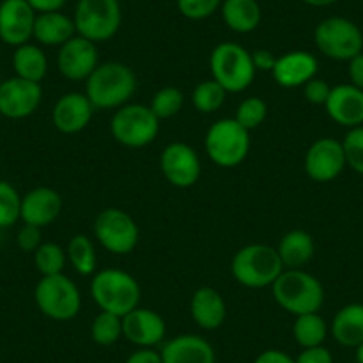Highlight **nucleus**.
I'll return each mask as SVG.
<instances>
[{
  "instance_id": "obj_46",
  "label": "nucleus",
  "mask_w": 363,
  "mask_h": 363,
  "mask_svg": "<svg viewBox=\"0 0 363 363\" xmlns=\"http://www.w3.org/2000/svg\"><path fill=\"white\" fill-rule=\"evenodd\" d=\"M30 8L40 15V13H52V11H62L68 0H27Z\"/></svg>"
},
{
  "instance_id": "obj_4",
  "label": "nucleus",
  "mask_w": 363,
  "mask_h": 363,
  "mask_svg": "<svg viewBox=\"0 0 363 363\" xmlns=\"http://www.w3.org/2000/svg\"><path fill=\"white\" fill-rule=\"evenodd\" d=\"M284 269L277 247L267 244H247L240 247L230 265L233 280L246 289L272 287Z\"/></svg>"
},
{
  "instance_id": "obj_34",
  "label": "nucleus",
  "mask_w": 363,
  "mask_h": 363,
  "mask_svg": "<svg viewBox=\"0 0 363 363\" xmlns=\"http://www.w3.org/2000/svg\"><path fill=\"white\" fill-rule=\"evenodd\" d=\"M184 102H186V96L178 87L166 86L153 95L152 102H150V109L153 111V114L159 120H169V118L177 116L180 113Z\"/></svg>"
},
{
  "instance_id": "obj_30",
  "label": "nucleus",
  "mask_w": 363,
  "mask_h": 363,
  "mask_svg": "<svg viewBox=\"0 0 363 363\" xmlns=\"http://www.w3.org/2000/svg\"><path fill=\"white\" fill-rule=\"evenodd\" d=\"M66 257L80 277H91L96 272V262H99L96 247L87 235H82V233L73 235L66 247Z\"/></svg>"
},
{
  "instance_id": "obj_36",
  "label": "nucleus",
  "mask_w": 363,
  "mask_h": 363,
  "mask_svg": "<svg viewBox=\"0 0 363 363\" xmlns=\"http://www.w3.org/2000/svg\"><path fill=\"white\" fill-rule=\"evenodd\" d=\"M267 102L260 96H250V99L242 100L240 106L235 111V121L239 125H242L246 130H255V128L260 127L262 123L267 118Z\"/></svg>"
},
{
  "instance_id": "obj_16",
  "label": "nucleus",
  "mask_w": 363,
  "mask_h": 363,
  "mask_svg": "<svg viewBox=\"0 0 363 363\" xmlns=\"http://www.w3.org/2000/svg\"><path fill=\"white\" fill-rule=\"evenodd\" d=\"M36 16L27 0H4L0 4V40L15 48L29 43Z\"/></svg>"
},
{
  "instance_id": "obj_33",
  "label": "nucleus",
  "mask_w": 363,
  "mask_h": 363,
  "mask_svg": "<svg viewBox=\"0 0 363 363\" xmlns=\"http://www.w3.org/2000/svg\"><path fill=\"white\" fill-rule=\"evenodd\" d=\"M34 265L41 277H54L62 274L66 267V250L55 242H41V246L34 251Z\"/></svg>"
},
{
  "instance_id": "obj_15",
  "label": "nucleus",
  "mask_w": 363,
  "mask_h": 363,
  "mask_svg": "<svg viewBox=\"0 0 363 363\" xmlns=\"http://www.w3.org/2000/svg\"><path fill=\"white\" fill-rule=\"evenodd\" d=\"M99 65L96 43L79 36V34L59 47L57 69L65 79L75 80V82L87 80V77L95 72Z\"/></svg>"
},
{
  "instance_id": "obj_44",
  "label": "nucleus",
  "mask_w": 363,
  "mask_h": 363,
  "mask_svg": "<svg viewBox=\"0 0 363 363\" xmlns=\"http://www.w3.org/2000/svg\"><path fill=\"white\" fill-rule=\"evenodd\" d=\"M253 363H296V358L281 349H265L253 359Z\"/></svg>"
},
{
  "instance_id": "obj_26",
  "label": "nucleus",
  "mask_w": 363,
  "mask_h": 363,
  "mask_svg": "<svg viewBox=\"0 0 363 363\" xmlns=\"http://www.w3.org/2000/svg\"><path fill=\"white\" fill-rule=\"evenodd\" d=\"M221 18L230 30L250 34L260 26L262 8L257 0H223Z\"/></svg>"
},
{
  "instance_id": "obj_3",
  "label": "nucleus",
  "mask_w": 363,
  "mask_h": 363,
  "mask_svg": "<svg viewBox=\"0 0 363 363\" xmlns=\"http://www.w3.org/2000/svg\"><path fill=\"white\" fill-rule=\"evenodd\" d=\"M271 291L278 306L294 317L319 312L326 298L323 284L303 269H284Z\"/></svg>"
},
{
  "instance_id": "obj_37",
  "label": "nucleus",
  "mask_w": 363,
  "mask_h": 363,
  "mask_svg": "<svg viewBox=\"0 0 363 363\" xmlns=\"http://www.w3.org/2000/svg\"><path fill=\"white\" fill-rule=\"evenodd\" d=\"M342 148L345 153V162L354 173L363 174V125L349 128L342 139Z\"/></svg>"
},
{
  "instance_id": "obj_1",
  "label": "nucleus",
  "mask_w": 363,
  "mask_h": 363,
  "mask_svg": "<svg viewBox=\"0 0 363 363\" xmlns=\"http://www.w3.org/2000/svg\"><path fill=\"white\" fill-rule=\"evenodd\" d=\"M138 89L134 69L120 61L102 62L86 80V96L99 111L120 109L130 104Z\"/></svg>"
},
{
  "instance_id": "obj_35",
  "label": "nucleus",
  "mask_w": 363,
  "mask_h": 363,
  "mask_svg": "<svg viewBox=\"0 0 363 363\" xmlns=\"http://www.w3.org/2000/svg\"><path fill=\"white\" fill-rule=\"evenodd\" d=\"M22 214V194L13 184L0 180V228H11Z\"/></svg>"
},
{
  "instance_id": "obj_43",
  "label": "nucleus",
  "mask_w": 363,
  "mask_h": 363,
  "mask_svg": "<svg viewBox=\"0 0 363 363\" xmlns=\"http://www.w3.org/2000/svg\"><path fill=\"white\" fill-rule=\"evenodd\" d=\"M125 363H162V356L153 347H138Z\"/></svg>"
},
{
  "instance_id": "obj_27",
  "label": "nucleus",
  "mask_w": 363,
  "mask_h": 363,
  "mask_svg": "<svg viewBox=\"0 0 363 363\" xmlns=\"http://www.w3.org/2000/svg\"><path fill=\"white\" fill-rule=\"evenodd\" d=\"M280 260L287 269H301L315 253L313 237L305 230H291L280 239L277 246Z\"/></svg>"
},
{
  "instance_id": "obj_39",
  "label": "nucleus",
  "mask_w": 363,
  "mask_h": 363,
  "mask_svg": "<svg viewBox=\"0 0 363 363\" xmlns=\"http://www.w3.org/2000/svg\"><path fill=\"white\" fill-rule=\"evenodd\" d=\"M331 86L323 79H317L313 77L310 82H306L303 86V95H305L306 102L312 104V106H326L328 99H330Z\"/></svg>"
},
{
  "instance_id": "obj_42",
  "label": "nucleus",
  "mask_w": 363,
  "mask_h": 363,
  "mask_svg": "<svg viewBox=\"0 0 363 363\" xmlns=\"http://www.w3.org/2000/svg\"><path fill=\"white\" fill-rule=\"evenodd\" d=\"M251 59H253V66L257 72H272L278 57L267 48H258V50L251 52Z\"/></svg>"
},
{
  "instance_id": "obj_21",
  "label": "nucleus",
  "mask_w": 363,
  "mask_h": 363,
  "mask_svg": "<svg viewBox=\"0 0 363 363\" xmlns=\"http://www.w3.org/2000/svg\"><path fill=\"white\" fill-rule=\"evenodd\" d=\"M324 109L337 125L345 128L359 127L363 125V91L352 84L331 87Z\"/></svg>"
},
{
  "instance_id": "obj_7",
  "label": "nucleus",
  "mask_w": 363,
  "mask_h": 363,
  "mask_svg": "<svg viewBox=\"0 0 363 363\" xmlns=\"http://www.w3.org/2000/svg\"><path fill=\"white\" fill-rule=\"evenodd\" d=\"M123 20L120 0H79L73 13L77 34L93 43H104L118 34Z\"/></svg>"
},
{
  "instance_id": "obj_6",
  "label": "nucleus",
  "mask_w": 363,
  "mask_h": 363,
  "mask_svg": "<svg viewBox=\"0 0 363 363\" xmlns=\"http://www.w3.org/2000/svg\"><path fill=\"white\" fill-rule=\"evenodd\" d=\"M34 301L45 317L57 323L75 319L82 308L79 287L66 274L41 277L34 289Z\"/></svg>"
},
{
  "instance_id": "obj_11",
  "label": "nucleus",
  "mask_w": 363,
  "mask_h": 363,
  "mask_svg": "<svg viewBox=\"0 0 363 363\" xmlns=\"http://www.w3.org/2000/svg\"><path fill=\"white\" fill-rule=\"evenodd\" d=\"M93 233L100 246L113 255H128L139 244V226L130 214L116 207L104 208L95 219Z\"/></svg>"
},
{
  "instance_id": "obj_47",
  "label": "nucleus",
  "mask_w": 363,
  "mask_h": 363,
  "mask_svg": "<svg viewBox=\"0 0 363 363\" xmlns=\"http://www.w3.org/2000/svg\"><path fill=\"white\" fill-rule=\"evenodd\" d=\"M301 2H305L310 8H328V6L337 4L338 0H301Z\"/></svg>"
},
{
  "instance_id": "obj_9",
  "label": "nucleus",
  "mask_w": 363,
  "mask_h": 363,
  "mask_svg": "<svg viewBox=\"0 0 363 363\" xmlns=\"http://www.w3.org/2000/svg\"><path fill=\"white\" fill-rule=\"evenodd\" d=\"M315 47L324 57L333 61H351L363 52V33L352 20L330 16L317 23L313 30Z\"/></svg>"
},
{
  "instance_id": "obj_23",
  "label": "nucleus",
  "mask_w": 363,
  "mask_h": 363,
  "mask_svg": "<svg viewBox=\"0 0 363 363\" xmlns=\"http://www.w3.org/2000/svg\"><path fill=\"white\" fill-rule=\"evenodd\" d=\"M189 312L201 330L214 331L225 324L228 310L221 292L214 287H200L191 296Z\"/></svg>"
},
{
  "instance_id": "obj_18",
  "label": "nucleus",
  "mask_w": 363,
  "mask_h": 363,
  "mask_svg": "<svg viewBox=\"0 0 363 363\" xmlns=\"http://www.w3.org/2000/svg\"><path fill=\"white\" fill-rule=\"evenodd\" d=\"M123 320V337L138 347H155L166 338V320L155 310L138 306Z\"/></svg>"
},
{
  "instance_id": "obj_29",
  "label": "nucleus",
  "mask_w": 363,
  "mask_h": 363,
  "mask_svg": "<svg viewBox=\"0 0 363 363\" xmlns=\"http://www.w3.org/2000/svg\"><path fill=\"white\" fill-rule=\"evenodd\" d=\"M328 333H330V326L319 312L296 315L294 324H292V335L301 349L324 345Z\"/></svg>"
},
{
  "instance_id": "obj_17",
  "label": "nucleus",
  "mask_w": 363,
  "mask_h": 363,
  "mask_svg": "<svg viewBox=\"0 0 363 363\" xmlns=\"http://www.w3.org/2000/svg\"><path fill=\"white\" fill-rule=\"evenodd\" d=\"M95 111L86 93L69 91L55 102L52 111V123L61 134H79L91 123Z\"/></svg>"
},
{
  "instance_id": "obj_10",
  "label": "nucleus",
  "mask_w": 363,
  "mask_h": 363,
  "mask_svg": "<svg viewBox=\"0 0 363 363\" xmlns=\"http://www.w3.org/2000/svg\"><path fill=\"white\" fill-rule=\"evenodd\" d=\"M160 120L150 106L127 104L116 109L111 120V134L125 148H145L159 135Z\"/></svg>"
},
{
  "instance_id": "obj_5",
  "label": "nucleus",
  "mask_w": 363,
  "mask_h": 363,
  "mask_svg": "<svg viewBox=\"0 0 363 363\" xmlns=\"http://www.w3.org/2000/svg\"><path fill=\"white\" fill-rule=\"evenodd\" d=\"M211 72L212 79L226 93H242L253 84L255 77H257L251 52L233 41L219 43L212 50Z\"/></svg>"
},
{
  "instance_id": "obj_41",
  "label": "nucleus",
  "mask_w": 363,
  "mask_h": 363,
  "mask_svg": "<svg viewBox=\"0 0 363 363\" xmlns=\"http://www.w3.org/2000/svg\"><path fill=\"white\" fill-rule=\"evenodd\" d=\"M296 363H333V354L324 345H315V347L301 349Z\"/></svg>"
},
{
  "instance_id": "obj_31",
  "label": "nucleus",
  "mask_w": 363,
  "mask_h": 363,
  "mask_svg": "<svg viewBox=\"0 0 363 363\" xmlns=\"http://www.w3.org/2000/svg\"><path fill=\"white\" fill-rule=\"evenodd\" d=\"M89 333L91 340L95 344L102 345V347H109V345L116 344L120 338H123V320H121L120 315L100 310L99 315L91 323Z\"/></svg>"
},
{
  "instance_id": "obj_14",
  "label": "nucleus",
  "mask_w": 363,
  "mask_h": 363,
  "mask_svg": "<svg viewBox=\"0 0 363 363\" xmlns=\"http://www.w3.org/2000/svg\"><path fill=\"white\" fill-rule=\"evenodd\" d=\"M303 166H305V173L313 182H320V184L333 182L347 167L342 141L335 138H320L313 141L306 150Z\"/></svg>"
},
{
  "instance_id": "obj_20",
  "label": "nucleus",
  "mask_w": 363,
  "mask_h": 363,
  "mask_svg": "<svg viewBox=\"0 0 363 363\" xmlns=\"http://www.w3.org/2000/svg\"><path fill=\"white\" fill-rule=\"evenodd\" d=\"M62 198L52 187H34L26 196H22V214L20 219L23 225H33L38 228L52 225L61 216Z\"/></svg>"
},
{
  "instance_id": "obj_25",
  "label": "nucleus",
  "mask_w": 363,
  "mask_h": 363,
  "mask_svg": "<svg viewBox=\"0 0 363 363\" xmlns=\"http://www.w3.org/2000/svg\"><path fill=\"white\" fill-rule=\"evenodd\" d=\"M330 333L342 347H358L363 342V303H349L335 313Z\"/></svg>"
},
{
  "instance_id": "obj_8",
  "label": "nucleus",
  "mask_w": 363,
  "mask_h": 363,
  "mask_svg": "<svg viewBox=\"0 0 363 363\" xmlns=\"http://www.w3.org/2000/svg\"><path fill=\"white\" fill-rule=\"evenodd\" d=\"M251 148L250 130L235 118H223L211 125L205 135V152L219 167H237L246 160Z\"/></svg>"
},
{
  "instance_id": "obj_19",
  "label": "nucleus",
  "mask_w": 363,
  "mask_h": 363,
  "mask_svg": "<svg viewBox=\"0 0 363 363\" xmlns=\"http://www.w3.org/2000/svg\"><path fill=\"white\" fill-rule=\"evenodd\" d=\"M319 72V61L306 50H292L280 55L272 68V79L285 89L303 87Z\"/></svg>"
},
{
  "instance_id": "obj_24",
  "label": "nucleus",
  "mask_w": 363,
  "mask_h": 363,
  "mask_svg": "<svg viewBox=\"0 0 363 363\" xmlns=\"http://www.w3.org/2000/svg\"><path fill=\"white\" fill-rule=\"evenodd\" d=\"M73 36H77L73 16L62 11L40 13L36 16L33 38L43 47H61Z\"/></svg>"
},
{
  "instance_id": "obj_45",
  "label": "nucleus",
  "mask_w": 363,
  "mask_h": 363,
  "mask_svg": "<svg viewBox=\"0 0 363 363\" xmlns=\"http://www.w3.org/2000/svg\"><path fill=\"white\" fill-rule=\"evenodd\" d=\"M347 65L349 84L363 91V52L356 55V57H352Z\"/></svg>"
},
{
  "instance_id": "obj_40",
  "label": "nucleus",
  "mask_w": 363,
  "mask_h": 363,
  "mask_svg": "<svg viewBox=\"0 0 363 363\" xmlns=\"http://www.w3.org/2000/svg\"><path fill=\"white\" fill-rule=\"evenodd\" d=\"M43 242V233H41V228L33 225H23L22 228L18 230V235H16V244L22 251L26 253H34L38 247Z\"/></svg>"
},
{
  "instance_id": "obj_2",
  "label": "nucleus",
  "mask_w": 363,
  "mask_h": 363,
  "mask_svg": "<svg viewBox=\"0 0 363 363\" xmlns=\"http://www.w3.org/2000/svg\"><path fill=\"white\" fill-rule=\"evenodd\" d=\"M89 294L102 312L125 317L141 303V285L130 272L109 267L93 274Z\"/></svg>"
},
{
  "instance_id": "obj_32",
  "label": "nucleus",
  "mask_w": 363,
  "mask_h": 363,
  "mask_svg": "<svg viewBox=\"0 0 363 363\" xmlns=\"http://www.w3.org/2000/svg\"><path fill=\"white\" fill-rule=\"evenodd\" d=\"M226 95L228 93L214 79H211L203 80L194 87L193 93H191V102L201 114H212L218 113L225 106Z\"/></svg>"
},
{
  "instance_id": "obj_12",
  "label": "nucleus",
  "mask_w": 363,
  "mask_h": 363,
  "mask_svg": "<svg viewBox=\"0 0 363 363\" xmlns=\"http://www.w3.org/2000/svg\"><path fill=\"white\" fill-rule=\"evenodd\" d=\"M164 178L173 187L189 189L201 177V160L193 146L186 143H171L162 150L159 159Z\"/></svg>"
},
{
  "instance_id": "obj_38",
  "label": "nucleus",
  "mask_w": 363,
  "mask_h": 363,
  "mask_svg": "<svg viewBox=\"0 0 363 363\" xmlns=\"http://www.w3.org/2000/svg\"><path fill=\"white\" fill-rule=\"evenodd\" d=\"M223 0H177V9L180 15L193 22L207 20L221 9Z\"/></svg>"
},
{
  "instance_id": "obj_13",
  "label": "nucleus",
  "mask_w": 363,
  "mask_h": 363,
  "mask_svg": "<svg viewBox=\"0 0 363 363\" xmlns=\"http://www.w3.org/2000/svg\"><path fill=\"white\" fill-rule=\"evenodd\" d=\"M43 89L40 82L11 77L0 82V114L9 120H23L40 109Z\"/></svg>"
},
{
  "instance_id": "obj_48",
  "label": "nucleus",
  "mask_w": 363,
  "mask_h": 363,
  "mask_svg": "<svg viewBox=\"0 0 363 363\" xmlns=\"http://www.w3.org/2000/svg\"><path fill=\"white\" fill-rule=\"evenodd\" d=\"M354 349H356V362L363 363V342L358 345V347H354Z\"/></svg>"
},
{
  "instance_id": "obj_22",
  "label": "nucleus",
  "mask_w": 363,
  "mask_h": 363,
  "mask_svg": "<svg viewBox=\"0 0 363 363\" xmlns=\"http://www.w3.org/2000/svg\"><path fill=\"white\" fill-rule=\"evenodd\" d=\"M162 363H216V351L207 338L194 333L177 335L160 349Z\"/></svg>"
},
{
  "instance_id": "obj_28",
  "label": "nucleus",
  "mask_w": 363,
  "mask_h": 363,
  "mask_svg": "<svg viewBox=\"0 0 363 363\" xmlns=\"http://www.w3.org/2000/svg\"><path fill=\"white\" fill-rule=\"evenodd\" d=\"M11 62L15 75L20 77V79L41 84V80L47 77L48 59L40 45L26 43L16 47L15 52H13Z\"/></svg>"
}]
</instances>
